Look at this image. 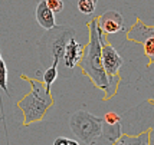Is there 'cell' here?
<instances>
[{
  "label": "cell",
  "instance_id": "8",
  "mask_svg": "<svg viewBox=\"0 0 154 145\" xmlns=\"http://www.w3.org/2000/svg\"><path fill=\"white\" fill-rule=\"evenodd\" d=\"M82 52H84V46L75 39V36H72V38H69V40L65 45L60 62L63 63V66L66 69L72 71L75 66H78V63H79L81 58H82Z\"/></svg>",
  "mask_w": 154,
  "mask_h": 145
},
{
  "label": "cell",
  "instance_id": "12",
  "mask_svg": "<svg viewBox=\"0 0 154 145\" xmlns=\"http://www.w3.org/2000/svg\"><path fill=\"white\" fill-rule=\"evenodd\" d=\"M58 76H59V65L58 63H52L51 66L45 68V72L42 75L40 82L43 83L46 92H51V88H52L55 80L58 79Z\"/></svg>",
  "mask_w": 154,
  "mask_h": 145
},
{
  "label": "cell",
  "instance_id": "6",
  "mask_svg": "<svg viewBox=\"0 0 154 145\" xmlns=\"http://www.w3.org/2000/svg\"><path fill=\"white\" fill-rule=\"evenodd\" d=\"M101 60H102V66L108 78L120 76V71L122 68L124 59L120 55V52L105 39L104 33H101Z\"/></svg>",
  "mask_w": 154,
  "mask_h": 145
},
{
  "label": "cell",
  "instance_id": "16",
  "mask_svg": "<svg viewBox=\"0 0 154 145\" xmlns=\"http://www.w3.org/2000/svg\"><path fill=\"white\" fill-rule=\"evenodd\" d=\"M102 121H104L105 124H117V122H121V116L117 112L109 111V112H107L102 116Z\"/></svg>",
  "mask_w": 154,
  "mask_h": 145
},
{
  "label": "cell",
  "instance_id": "13",
  "mask_svg": "<svg viewBox=\"0 0 154 145\" xmlns=\"http://www.w3.org/2000/svg\"><path fill=\"white\" fill-rule=\"evenodd\" d=\"M76 6L82 14H92L98 6V0H78Z\"/></svg>",
  "mask_w": 154,
  "mask_h": 145
},
{
  "label": "cell",
  "instance_id": "18",
  "mask_svg": "<svg viewBox=\"0 0 154 145\" xmlns=\"http://www.w3.org/2000/svg\"><path fill=\"white\" fill-rule=\"evenodd\" d=\"M89 145H114V144L109 142V141H107L105 138H102V137H98V138L95 139V141H92Z\"/></svg>",
  "mask_w": 154,
  "mask_h": 145
},
{
  "label": "cell",
  "instance_id": "11",
  "mask_svg": "<svg viewBox=\"0 0 154 145\" xmlns=\"http://www.w3.org/2000/svg\"><path fill=\"white\" fill-rule=\"evenodd\" d=\"M122 134V125L121 122L117 124H105L102 121V129H101V137L105 138L107 141L114 144L117 139L120 138V135Z\"/></svg>",
  "mask_w": 154,
  "mask_h": 145
},
{
  "label": "cell",
  "instance_id": "7",
  "mask_svg": "<svg viewBox=\"0 0 154 145\" xmlns=\"http://www.w3.org/2000/svg\"><path fill=\"white\" fill-rule=\"evenodd\" d=\"M98 20V27L100 30L105 36L114 35V33H120L124 29V17L118 10H107L105 13L101 16H97Z\"/></svg>",
  "mask_w": 154,
  "mask_h": 145
},
{
  "label": "cell",
  "instance_id": "17",
  "mask_svg": "<svg viewBox=\"0 0 154 145\" xmlns=\"http://www.w3.org/2000/svg\"><path fill=\"white\" fill-rule=\"evenodd\" d=\"M54 145H79V142L76 139L65 138V137H58L54 141Z\"/></svg>",
  "mask_w": 154,
  "mask_h": 145
},
{
  "label": "cell",
  "instance_id": "1",
  "mask_svg": "<svg viewBox=\"0 0 154 145\" xmlns=\"http://www.w3.org/2000/svg\"><path fill=\"white\" fill-rule=\"evenodd\" d=\"M89 38L88 43L84 46L82 58H81L78 66L84 75H87L89 80L94 83L95 88L101 91H105L108 86V75L104 71L102 60H101V30L98 27L97 17H92L87 23Z\"/></svg>",
  "mask_w": 154,
  "mask_h": 145
},
{
  "label": "cell",
  "instance_id": "2",
  "mask_svg": "<svg viewBox=\"0 0 154 145\" xmlns=\"http://www.w3.org/2000/svg\"><path fill=\"white\" fill-rule=\"evenodd\" d=\"M20 76L22 79L30 83V92H27L16 104V106L23 113V126H27L45 118L46 112L55 105V101L52 93L46 92L45 86L40 80L32 79L25 73H22Z\"/></svg>",
  "mask_w": 154,
  "mask_h": 145
},
{
  "label": "cell",
  "instance_id": "10",
  "mask_svg": "<svg viewBox=\"0 0 154 145\" xmlns=\"http://www.w3.org/2000/svg\"><path fill=\"white\" fill-rule=\"evenodd\" d=\"M114 145H151V129L147 128L138 135L121 134L120 138L114 142Z\"/></svg>",
  "mask_w": 154,
  "mask_h": 145
},
{
  "label": "cell",
  "instance_id": "5",
  "mask_svg": "<svg viewBox=\"0 0 154 145\" xmlns=\"http://www.w3.org/2000/svg\"><path fill=\"white\" fill-rule=\"evenodd\" d=\"M127 39L143 45L144 55L148 59L147 68H150L154 63V25H146L140 17H137L134 25L127 30Z\"/></svg>",
  "mask_w": 154,
  "mask_h": 145
},
{
  "label": "cell",
  "instance_id": "14",
  "mask_svg": "<svg viewBox=\"0 0 154 145\" xmlns=\"http://www.w3.org/2000/svg\"><path fill=\"white\" fill-rule=\"evenodd\" d=\"M0 89L10 98V93L7 89V65L5 60L0 63Z\"/></svg>",
  "mask_w": 154,
  "mask_h": 145
},
{
  "label": "cell",
  "instance_id": "4",
  "mask_svg": "<svg viewBox=\"0 0 154 145\" xmlns=\"http://www.w3.org/2000/svg\"><path fill=\"white\" fill-rule=\"evenodd\" d=\"M69 128L81 142L89 145L92 141L101 137L102 116H97L85 109H79L71 115Z\"/></svg>",
  "mask_w": 154,
  "mask_h": 145
},
{
  "label": "cell",
  "instance_id": "19",
  "mask_svg": "<svg viewBox=\"0 0 154 145\" xmlns=\"http://www.w3.org/2000/svg\"><path fill=\"white\" fill-rule=\"evenodd\" d=\"M3 62V55H2V46H0V63Z\"/></svg>",
  "mask_w": 154,
  "mask_h": 145
},
{
  "label": "cell",
  "instance_id": "3",
  "mask_svg": "<svg viewBox=\"0 0 154 145\" xmlns=\"http://www.w3.org/2000/svg\"><path fill=\"white\" fill-rule=\"evenodd\" d=\"M72 36H75V29L65 25H55L52 29H48L46 33H43V36L38 42L39 60L43 68H48L52 63L59 65L65 45Z\"/></svg>",
  "mask_w": 154,
  "mask_h": 145
},
{
  "label": "cell",
  "instance_id": "9",
  "mask_svg": "<svg viewBox=\"0 0 154 145\" xmlns=\"http://www.w3.org/2000/svg\"><path fill=\"white\" fill-rule=\"evenodd\" d=\"M35 17L36 22L39 23V26H42L45 30L52 29L56 25V19H55V13L46 6L45 0H39L36 9H35Z\"/></svg>",
  "mask_w": 154,
  "mask_h": 145
},
{
  "label": "cell",
  "instance_id": "15",
  "mask_svg": "<svg viewBox=\"0 0 154 145\" xmlns=\"http://www.w3.org/2000/svg\"><path fill=\"white\" fill-rule=\"evenodd\" d=\"M46 2V6L54 12L55 14L60 13L63 10V2L62 0H45Z\"/></svg>",
  "mask_w": 154,
  "mask_h": 145
}]
</instances>
